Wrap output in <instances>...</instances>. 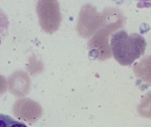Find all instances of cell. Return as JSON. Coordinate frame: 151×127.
Wrapping results in <instances>:
<instances>
[{
  "mask_svg": "<svg viewBox=\"0 0 151 127\" xmlns=\"http://www.w3.org/2000/svg\"><path fill=\"white\" fill-rule=\"evenodd\" d=\"M137 111L142 117L151 118V91L142 99L137 107Z\"/></svg>",
  "mask_w": 151,
  "mask_h": 127,
  "instance_id": "obj_6",
  "label": "cell"
},
{
  "mask_svg": "<svg viewBox=\"0 0 151 127\" xmlns=\"http://www.w3.org/2000/svg\"><path fill=\"white\" fill-rule=\"evenodd\" d=\"M9 24L8 17L0 8V45L1 40L4 39L8 34Z\"/></svg>",
  "mask_w": 151,
  "mask_h": 127,
  "instance_id": "obj_8",
  "label": "cell"
},
{
  "mask_svg": "<svg viewBox=\"0 0 151 127\" xmlns=\"http://www.w3.org/2000/svg\"><path fill=\"white\" fill-rule=\"evenodd\" d=\"M36 10L42 28L46 32L49 33L57 31L62 20V16L58 1H39Z\"/></svg>",
  "mask_w": 151,
  "mask_h": 127,
  "instance_id": "obj_3",
  "label": "cell"
},
{
  "mask_svg": "<svg viewBox=\"0 0 151 127\" xmlns=\"http://www.w3.org/2000/svg\"><path fill=\"white\" fill-rule=\"evenodd\" d=\"M134 71L140 81L151 85V56L146 57L134 65Z\"/></svg>",
  "mask_w": 151,
  "mask_h": 127,
  "instance_id": "obj_5",
  "label": "cell"
},
{
  "mask_svg": "<svg viewBox=\"0 0 151 127\" xmlns=\"http://www.w3.org/2000/svg\"><path fill=\"white\" fill-rule=\"evenodd\" d=\"M146 47L145 39L142 35L137 33L129 35L123 30L115 33L111 39V48L114 57L122 65H132L143 55Z\"/></svg>",
  "mask_w": 151,
  "mask_h": 127,
  "instance_id": "obj_2",
  "label": "cell"
},
{
  "mask_svg": "<svg viewBox=\"0 0 151 127\" xmlns=\"http://www.w3.org/2000/svg\"><path fill=\"white\" fill-rule=\"evenodd\" d=\"M6 80L4 77L0 75V92H2L5 88Z\"/></svg>",
  "mask_w": 151,
  "mask_h": 127,
  "instance_id": "obj_9",
  "label": "cell"
},
{
  "mask_svg": "<svg viewBox=\"0 0 151 127\" xmlns=\"http://www.w3.org/2000/svg\"><path fill=\"white\" fill-rule=\"evenodd\" d=\"M103 14V24L88 43L91 53L100 60L111 57V50L108 43L109 37L114 32L123 27L125 22L122 12L116 8H107Z\"/></svg>",
  "mask_w": 151,
  "mask_h": 127,
  "instance_id": "obj_1",
  "label": "cell"
},
{
  "mask_svg": "<svg viewBox=\"0 0 151 127\" xmlns=\"http://www.w3.org/2000/svg\"><path fill=\"white\" fill-rule=\"evenodd\" d=\"M103 21V13L98 14L96 8L88 4L81 10L77 29L82 36L88 38L101 27Z\"/></svg>",
  "mask_w": 151,
  "mask_h": 127,
  "instance_id": "obj_4",
  "label": "cell"
},
{
  "mask_svg": "<svg viewBox=\"0 0 151 127\" xmlns=\"http://www.w3.org/2000/svg\"><path fill=\"white\" fill-rule=\"evenodd\" d=\"M0 127H28L25 124L15 120L10 116L0 113Z\"/></svg>",
  "mask_w": 151,
  "mask_h": 127,
  "instance_id": "obj_7",
  "label": "cell"
}]
</instances>
